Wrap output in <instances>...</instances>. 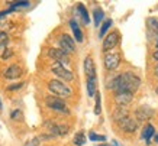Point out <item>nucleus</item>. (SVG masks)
Returning a JSON list of instances; mask_svg holds the SVG:
<instances>
[{"instance_id":"obj_12","label":"nucleus","mask_w":158,"mask_h":146,"mask_svg":"<svg viewBox=\"0 0 158 146\" xmlns=\"http://www.w3.org/2000/svg\"><path fill=\"white\" fill-rule=\"evenodd\" d=\"M84 72H86L87 78H96V67H94L91 57H87L84 59Z\"/></svg>"},{"instance_id":"obj_29","label":"nucleus","mask_w":158,"mask_h":146,"mask_svg":"<svg viewBox=\"0 0 158 146\" xmlns=\"http://www.w3.org/2000/svg\"><path fill=\"white\" fill-rule=\"evenodd\" d=\"M22 83H19V84H13V85H9V87H7V90H9V91H13V90H19L20 87H22Z\"/></svg>"},{"instance_id":"obj_32","label":"nucleus","mask_w":158,"mask_h":146,"mask_svg":"<svg viewBox=\"0 0 158 146\" xmlns=\"http://www.w3.org/2000/svg\"><path fill=\"white\" fill-rule=\"evenodd\" d=\"M10 116H12V119H16V117H19V116H20V112H19V110H16V112H13V113L10 114Z\"/></svg>"},{"instance_id":"obj_25","label":"nucleus","mask_w":158,"mask_h":146,"mask_svg":"<svg viewBox=\"0 0 158 146\" xmlns=\"http://www.w3.org/2000/svg\"><path fill=\"white\" fill-rule=\"evenodd\" d=\"M28 6H31L29 2H16V3H12V5H10V10L13 12V10L19 9V7H28Z\"/></svg>"},{"instance_id":"obj_10","label":"nucleus","mask_w":158,"mask_h":146,"mask_svg":"<svg viewBox=\"0 0 158 146\" xmlns=\"http://www.w3.org/2000/svg\"><path fill=\"white\" fill-rule=\"evenodd\" d=\"M132 100H134V94H132V93L122 91V93H116L115 94V101L118 106H120V107H125V106L131 104Z\"/></svg>"},{"instance_id":"obj_23","label":"nucleus","mask_w":158,"mask_h":146,"mask_svg":"<svg viewBox=\"0 0 158 146\" xmlns=\"http://www.w3.org/2000/svg\"><path fill=\"white\" fill-rule=\"evenodd\" d=\"M89 137H90L91 142H105L106 140V136H103V135H97V133H94V132L89 133Z\"/></svg>"},{"instance_id":"obj_4","label":"nucleus","mask_w":158,"mask_h":146,"mask_svg":"<svg viewBox=\"0 0 158 146\" xmlns=\"http://www.w3.org/2000/svg\"><path fill=\"white\" fill-rule=\"evenodd\" d=\"M58 43H60V49H61L64 54H73L74 52V49H76V45H74V41H73V38L70 36V35H67V33H64V35H61L60 36V41H58Z\"/></svg>"},{"instance_id":"obj_14","label":"nucleus","mask_w":158,"mask_h":146,"mask_svg":"<svg viewBox=\"0 0 158 146\" xmlns=\"http://www.w3.org/2000/svg\"><path fill=\"white\" fill-rule=\"evenodd\" d=\"M22 75V68L19 65H10L5 71V78L7 80H13V78H19Z\"/></svg>"},{"instance_id":"obj_31","label":"nucleus","mask_w":158,"mask_h":146,"mask_svg":"<svg viewBox=\"0 0 158 146\" xmlns=\"http://www.w3.org/2000/svg\"><path fill=\"white\" fill-rule=\"evenodd\" d=\"M12 10L7 9V10H3V12H0V19H3V16H6V14H9Z\"/></svg>"},{"instance_id":"obj_33","label":"nucleus","mask_w":158,"mask_h":146,"mask_svg":"<svg viewBox=\"0 0 158 146\" xmlns=\"http://www.w3.org/2000/svg\"><path fill=\"white\" fill-rule=\"evenodd\" d=\"M152 58H154V59H155V61H158V48H157V49H155V51L152 52Z\"/></svg>"},{"instance_id":"obj_1","label":"nucleus","mask_w":158,"mask_h":146,"mask_svg":"<svg viewBox=\"0 0 158 146\" xmlns=\"http://www.w3.org/2000/svg\"><path fill=\"white\" fill-rule=\"evenodd\" d=\"M141 85V80L139 77L134 72H123V74H119L116 75L115 78H112L110 83L107 84V88L113 90L115 93H122V91H126V93H132L134 94L135 91L139 88Z\"/></svg>"},{"instance_id":"obj_22","label":"nucleus","mask_w":158,"mask_h":146,"mask_svg":"<svg viewBox=\"0 0 158 146\" xmlns=\"http://www.w3.org/2000/svg\"><path fill=\"white\" fill-rule=\"evenodd\" d=\"M112 23H113V22H112V19H106L105 22H103V25H102V28H100V32H99V35H100V36H105V33L107 32V30H109V28L112 26Z\"/></svg>"},{"instance_id":"obj_6","label":"nucleus","mask_w":158,"mask_h":146,"mask_svg":"<svg viewBox=\"0 0 158 146\" xmlns=\"http://www.w3.org/2000/svg\"><path fill=\"white\" fill-rule=\"evenodd\" d=\"M118 43H119V33L116 32V30L115 32H110L105 38V41H103V51L105 52L112 51Z\"/></svg>"},{"instance_id":"obj_17","label":"nucleus","mask_w":158,"mask_h":146,"mask_svg":"<svg viewBox=\"0 0 158 146\" xmlns=\"http://www.w3.org/2000/svg\"><path fill=\"white\" fill-rule=\"evenodd\" d=\"M154 135H155V130H154L152 124H147V126L144 127V130H142V137H144L147 142H149V139L154 137Z\"/></svg>"},{"instance_id":"obj_38","label":"nucleus","mask_w":158,"mask_h":146,"mask_svg":"<svg viewBox=\"0 0 158 146\" xmlns=\"http://www.w3.org/2000/svg\"><path fill=\"white\" fill-rule=\"evenodd\" d=\"M99 146H110V145H99Z\"/></svg>"},{"instance_id":"obj_34","label":"nucleus","mask_w":158,"mask_h":146,"mask_svg":"<svg viewBox=\"0 0 158 146\" xmlns=\"http://www.w3.org/2000/svg\"><path fill=\"white\" fill-rule=\"evenodd\" d=\"M154 74H155V77H158V65L155 67V70H154Z\"/></svg>"},{"instance_id":"obj_13","label":"nucleus","mask_w":158,"mask_h":146,"mask_svg":"<svg viewBox=\"0 0 158 146\" xmlns=\"http://www.w3.org/2000/svg\"><path fill=\"white\" fill-rule=\"evenodd\" d=\"M47 126L49 127V130L52 135H57V136H64L67 135L70 127L68 126H64V124H54V123H47Z\"/></svg>"},{"instance_id":"obj_2","label":"nucleus","mask_w":158,"mask_h":146,"mask_svg":"<svg viewBox=\"0 0 158 146\" xmlns=\"http://www.w3.org/2000/svg\"><path fill=\"white\" fill-rule=\"evenodd\" d=\"M45 103L48 106L49 108H52L54 112H58V113H62V114H70V110H68L67 104L64 103V100L57 97V95H49L47 97Z\"/></svg>"},{"instance_id":"obj_36","label":"nucleus","mask_w":158,"mask_h":146,"mask_svg":"<svg viewBox=\"0 0 158 146\" xmlns=\"http://www.w3.org/2000/svg\"><path fill=\"white\" fill-rule=\"evenodd\" d=\"M155 93H157V94H158V85H157V87H155Z\"/></svg>"},{"instance_id":"obj_20","label":"nucleus","mask_w":158,"mask_h":146,"mask_svg":"<svg viewBox=\"0 0 158 146\" xmlns=\"http://www.w3.org/2000/svg\"><path fill=\"white\" fill-rule=\"evenodd\" d=\"M84 143H86V136H84V132H77L76 136H74V145L83 146Z\"/></svg>"},{"instance_id":"obj_5","label":"nucleus","mask_w":158,"mask_h":146,"mask_svg":"<svg viewBox=\"0 0 158 146\" xmlns=\"http://www.w3.org/2000/svg\"><path fill=\"white\" fill-rule=\"evenodd\" d=\"M120 64V54L119 52H107L105 55V68L109 71L116 70Z\"/></svg>"},{"instance_id":"obj_24","label":"nucleus","mask_w":158,"mask_h":146,"mask_svg":"<svg viewBox=\"0 0 158 146\" xmlns=\"http://www.w3.org/2000/svg\"><path fill=\"white\" fill-rule=\"evenodd\" d=\"M148 28L158 35V20L154 19V18H149L148 19Z\"/></svg>"},{"instance_id":"obj_35","label":"nucleus","mask_w":158,"mask_h":146,"mask_svg":"<svg viewBox=\"0 0 158 146\" xmlns=\"http://www.w3.org/2000/svg\"><path fill=\"white\" fill-rule=\"evenodd\" d=\"M154 139H155V142H158V133H155V135H154Z\"/></svg>"},{"instance_id":"obj_19","label":"nucleus","mask_w":158,"mask_h":146,"mask_svg":"<svg viewBox=\"0 0 158 146\" xmlns=\"http://www.w3.org/2000/svg\"><path fill=\"white\" fill-rule=\"evenodd\" d=\"M77 10H78V13H80V16H81V19H83V22L84 23H89L90 22V18H89V12L86 10V7L80 3V5H77Z\"/></svg>"},{"instance_id":"obj_9","label":"nucleus","mask_w":158,"mask_h":146,"mask_svg":"<svg viewBox=\"0 0 158 146\" xmlns=\"http://www.w3.org/2000/svg\"><path fill=\"white\" fill-rule=\"evenodd\" d=\"M152 108L148 107V106H141V107L135 112V116H136V120L139 122H148L149 119L152 117Z\"/></svg>"},{"instance_id":"obj_27","label":"nucleus","mask_w":158,"mask_h":146,"mask_svg":"<svg viewBox=\"0 0 158 146\" xmlns=\"http://www.w3.org/2000/svg\"><path fill=\"white\" fill-rule=\"evenodd\" d=\"M7 42H9V36L5 32H0V49L5 48L7 45Z\"/></svg>"},{"instance_id":"obj_18","label":"nucleus","mask_w":158,"mask_h":146,"mask_svg":"<svg viewBox=\"0 0 158 146\" xmlns=\"http://www.w3.org/2000/svg\"><path fill=\"white\" fill-rule=\"evenodd\" d=\"M87 93L90 97L96 94V78H87Z\"/></svg>"},{"instance_id":"obj_21","label":"nucleus","mask_w":158,"mask_h":146,"mask_svg":"<svg viewBox=\"0 0 158 146\" xmlns=\"http://www.w3.org/2000/svg\"><path fill=\"white\" fill-rule=\"evenodd\" d=\"M93 16H94V25L99 26V23H100L102 20H103V18H105V13H103V10L102 9H94Z\"/></svg>"},{"instance_id":"obj_8","label":"nucleus","mask_w":158,"mask_h":146,"mask_svg":"<svg viewBox=\"0 0 158 146\" xmlns=\"http://www.w3.org/2000/svg\"><path fill=\"white\" fill-rule=\"evenodd\" d=\"M119 127L126 133H134L135 130L138 129V122L128 116V117H125L123 120H120L119 122Z\"/></svg>"},{"instance_id":"obj_26","label":"nucleus","mask_w":158,"mask_h":146,"mask_svg":"<svg viewBox=\"0 0 158 146\" xmlns=\"http://www.w3.org/2000/svg\"><path fill=\"white\" fill-rule=\"evenodd\" d=\"M102 112V100H100V93H96V107H94V113L100 114Z\"/></svg>"},{"instance_id":"obj_7","label":"nucleus","mask_w":158,"mask_h":146,"mask_svg":"<svg viewBox=\"0 0 158 146\" xmlns=\"http://www.w3.org/2000/svg\"><path fill=\"white\" fill-rule=\"evenodd\" d=\"M52 72L55 74V75H58L60 78H62V80L65 81H73L74 80V75H73L71 71H68L67 68L64 65H61V64H54L52 65Z\"/></svg>"},{"instance_id":"obj_15","label":"nucleus","mask_w":158,"mask_h":146,"mask_svg":"<svg viewBox=\"0 0 158 146\" xmlns=\"http://www.w3.org/2000/svg\"><path fill=\"white\" fill-rule=\"evenodd\" d=\"M70 26L73 29V33H74V38H76L77 42H83V32H81V29H80V26L77 25L76 20H71Z\"/></svg>"},{"instance_id":"obj_11","label":"nucleus","mask_w":158,"mask_h":146,"mask_svg":"<svg viewBox=\"0 0 158 146\" xmlns=\"http://www.w3.org/2000/svg\"><path fill=\"white\" fill-rule=\"evenodd\" d=\"M49 57L54 58V59L57 61V64H61V65H65V64L70 62L68 61V55L64 54L61 49H55V48L49 49Z\"/></svg>"},{"instance_id":"obj_3","label":"nucleus","mask_w":158,"mask_h":146,"mask_svg":"<svg viewBox=\"0 0 158 146\" xmlns=\"http://www.w3.org/2000/svg\"><path fill=\"white\" fill-rule=\"evenodd\" d=\"M48 88L49 91H52L54 94H57L58 97H68V95H71V88L67 87L60 80H51L48 83Z\"/></svg>"},{"instance_id":"obj_30","label":"nucleus","mask_w":158,"mask_h":146,"mask_svg":"<svg viewBox=\"0 0 158 146\" xmlns=\"http://www.w3.org/2000/svg\"><path fill=\"white\" fill-rule=\"evenodd\" d=\"M12 55H13V52L10 51V49H6V51H5V54L2 55V58H3V59H7V58H10V57H12Z\"/></svg>"},{"instance_id":"obj_16","label":"nucleus","mask_w":158,"mask_h":146,"mask_svg":"<svg viewBox=\"0 0 158 146\" xmlns=\"http://www.w3.org/2000/svg\"><path fill=\"white\" fill-rule=\"evenodd\" d=\"M125 117H128V110H126L125 107L118 106V108H116L115 113H113V119H115V122L119 123L120 120H123Z\"/></svg>"},{"instance_id":"obj_37","label":"nucleus","mask_w":158,"mask_h":146,"mask_svg":"<svg viewBox=\"0 0 158 146\" xmlns=\"http://www.w3.org/2000/svg\"><path fill=\"white\" fill-rule=\"evenodd\" d=\"M2 107H3V106H2V100H0V110H2Z\"/></svg>"},{"instance_id":"obj_28","label":"nucleus","mask_w":158,"mask_h":146,"mask_svg":"<svg viewBox=\"0 0 158 146\" xmlns=\"http://www.w3.org/2000/svg\"><path fill=\"white\" fill-rule=\"evenodd\" d=\"M25 146H39V137H32L31 140L26 142Z\"/></svg>"}]
</instances>
